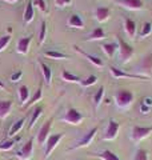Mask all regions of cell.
<instances>
[{"instance_id": "1", "label": "cell", "mask_w": 152, "mask_h": 160, "mask_svg": "<svg viewBox=\"0 0 152 160\" xmlns=\"http://www.w3.org/2000/svg\"><path fill=\"white\" fill-rule=\"evenodd\" d=\"M115 100H116L118 107L127 108L134 102V93L131 92L129 89H119V91L115 93Z\"/></svg>"}, {"instance_id": "2", "label": "cell", "mask_w": 152, "mask_h": 160, "mask_svg": "<svg viewBox=\"0 0 152 160\" xmlns=\"http://www.w3.org/2000/svg\"><path fill=\"white\" fill-rule=\"evenodd\" d=\"M118 44H119V52H120V59H121V63H127L128 60L132 58L134 55V48L129 46L127 42H124L120 36H118Z\"/></svg>"}, {"instance_id": "3", "label": "cell", "mask_w": 152, "mask_h": 160, "mask_svg": "<svg viewBox=\"0 0 152 160\" xmlns=\"http://www.w3.org/2000/svg\"><path fill=\"white\" fill-rule=\"evenodd\" d=\"M152 133V126L151 127H141V126H134L132 127V133H131V139L134 142H140L145 138H148Z\"/></svg>"}, {"instance_id": "4", "label": "cell", "mask_w": 152, "mask_h": 160, "mask_svg": "<svg viewBox=\"0 0 152 160\" xmlns=\"http://www.w3.org/2000/svg\"><path fill=\"white\" fill-rule=\"evenodd\" d=\"M109 72L115 79H120V78H127V79H136V80H148L149 76L148 75H136V73H128V72H123L121 69L116 68V67H109Z\"/></svg>"}, {"instance_id": "5", "label": "cell", "mask_w": 152, "mask_h": 160, "mask_svg": "<svg viewBox=\"0 0 152 160\" xmlns=\"http://www.w3.org/2000/svg\"><path fill=\"white\" fill-rule=\"evenodd\" d=\"M119 129H120V124L116 122V120L111 119L108 122V126H107V129H105L103 140H107V142H109V140H115L116 136H118V133H119Z\"/></svg>"}, {"instance_id": "6", "label": "cell", "mask_w": 152, "mask_h": 160, "mask_svg": "<svg viewBox=\"0 0 152 160\" xmlns=\"http://www.w3.org/2000/svg\"><path fill=\"white\" fill-rule=\"evenodd\" d=\"M83 119H84V116L78 111V109H75V108L67 109V112H65L64 118H63L64 122H67L69 124H73V126H78V124H80L83 122Z\"/></svg>"}, {"instance_id": "7", "label": "cell", "mask_w": 152, "mask_h": 160, "mask_svg": "<svg viewBox=\"0 0 152 160\" xmlns=\"http://www.w3.org/2000/svg\"><path fill=\"white\" fill-rule=\"evenodd\" d=\"M63 138H64V133H56V135H51V136H48V139H47V147H45V152H44V158L45 159H47L51 155V152L56 148L59 142Z\"/></svg>"}, {"instance_id": "8", "label": "cell", "mask_w": 152, "mask_h": 160, "mask_svg": "<svg viewBox=\"0 0 152 160\" xmlns=\"http://www.w3.org/2000/svg\"><path fill=\"white\" fill-rule=\"evenodd\" d=\"M98 133V127H94L91 131H88L87 133L84 135V136L79 140L78 143H76V146L73 147V149H76V148H82V147H87V146H89L91 144V142L94 140V138H95V135Z\"/></svg>"}, {"instance_id": "9", "label": "cell", "mask_w": 152, "mask_h": 160, "mask_svg": "<svg viewBox=\"0 0 152 160\" xmlns=\"http://www.w3.org/2000/svg\"><path fill=\"white\" fill-rule=\"evenodd\" d=\"M73 48H75V51L78 52V53H80L82 56H84L85 59L88 60L89 63H92L95 67H99V68H101L104 66V63H103V60H101L100 58H98V56H94V55H91V53H88V52H85V51H83L80 47H78V46H73Z\"/></svg>"}, {"instance_id": "10", "label": "cell", "mask_w": 152, "mask_h": 160, "mask_svg": "<svg viewBox=\"0 0 152 160\" xmlns=\"http://www.w3.org/2000/svg\"><path fill=\"white\" fill-rule=\"evenodd\" d=\"M32 151H33V139H29L24 146L20 148V151H18L16 156L19 159H23V160H27L32 156Z\"/></svg>"}, {"instance_id": "11", "label": "cell", "mask_w": 152, "mask_h": 160, "mask_svg": "<svg viewBox=\"0 0 152 160\" xmlns=\"http://www.w3.org/2000/svg\"><path fill=\"white\" fill-rule=\"evenodd\" d=\"M51 126H52V120H47L42 128L39 129V133H38V143L40 144V146H43V144L47 142V139H48V133H49V129H51Z\"/></svg>"}, {"instance_id": "12", "label": "cell", "mask_w": 152, "mask_h": 160, "mask_svg": "<svg viewBox=\"0 0 152 160\" xmlns=\"http://www.w3.org/2000/svg\"><path fill=\"white\" fill-rule=\"evenodd\" d=\"M115 3H118L128 9H132V11H139L144 6L143 0H115Z\"/></svg>"}, {"instance_id": "13", "label": "cell", "mask_w": 152, "mask_h": 160, "mask_svg": "<svg viewBox=\"0 0 152 160\" xmlns=\"http://www.w3.org/2000/svg\"><path fill=\"white\" fill-rule=\"evenodd\" d=\"M31 40H32V36L20 38L18 40V44H16V51L22 55L28 53V48H29V44H31Z\"/></svg>"}, {"instance_id": "14", "label": "cell", "mask_w": 152, "mask_h": 160, "mask_svg": "<svg viewBox=\"0 0 152 160\" xmlns=\"http://www.w3.org/2000/svg\"><path fill=\"white\" fill-rule=\"evenodd\" d=\"M124 29L127 35L129 38H135L136 36V32H138V27H136V22H134L132 19H128L127 18L124 20Z\"/></svg>"}, {"instance_id": "15", "label": "cell", "mask_w": 152, "mask_h": 160, "mask_svg": "<svg viewBox=\"0 0 152 160\" xmlns=\"http://www.w3.org/2000/svg\"><path fill=\"white\" fill-rule=\"evenodd\" d=\"M35 18V11H33V3L32 2H28L27 6H25L24 9V15H23V22L25 24H29Z\"/></svg>"}, {"instance_id": "16", "label": "cell", "mask_w": 152, "mask_h": 160, "mask_svg": "<svg viewBox=\"0 0 152 160\" xmlns=\"http://www.w3.org/2000/svg\"><path fill=\"white\" fill-rule=\"evenodd\" d=\"M101 49H103V52L107 55V58H114V55L116 52V49H119V44L116 42H111V43H104L103 46H101Z\"/></svg>"}, {"instance_id": "17", "label": "cell", "mask_w": 152, "mask_h": 160, "mask_svg": "<svg viewBox=\"0 0 152 160\" xmlns=\"http://www.w3.org/2000/svg\"><path fill=\"white\" fill-rule=\"evenodd\" d=\"M67 24H68V27H71V28H79V29L84 28V22H83V19L80 18L79 15H76V13L71 15V16L68 18Z\"/></svg>"}, {"instance_id": "18", "label": "cell", "mask_w": 152, "mask_h": 160, "mask_svg": "<svg viewBox=\"0 0 152 160\" xmlns=\"http://www.w3.org/2000/svg\"><path fill=\"white\" fill-rule=\"evenodd\" d=\"M12 100H0V119L7 118L12 108Z\"/></svg>"}, {"instance_id": "19", "label": "cell", "mask_w": 152, "mask_h": 160, "mask_svg": "<svg viewBox=\"0 0 152 160\" xmlns=\"http://www.w3.org/2000/svg\"><path fill=\"white\" fill-rule=\"evenodd\" d=\"M109 8L107 7H98L96 8V11H95V16H96V20L100 23H103L105 22V20H108L109 18Z\"/></svg>"}, {"instance_id": "20", "label": "cell", "mask_w": 152, "mask_h": 160, "mask_svg": "<svg viewBox=\"0 0 152 160\" xmlns=\"http://www.w3.org/2000/svg\"><path fill=\"white\" fill-rule=\"evenodd\" d=\"M140 71L141 72H145L148 71V76H151L152 75V53L149 55H147V56L141 60V63H140Z\"/></svg>"}, {"instance_id": "21", "label": "cell", "mask_w": 152, "mask_h": 160, "mask_svg": "<svg viewBox=\"0 0 152 160\" xmlns=\"http://www.w3.org/2000/svg\"><path fill=\"white\" fill-rule=\"evenodd\" d=\"M39 64H40V68H42V73H43L45 84H47V86H51V80H52V71H51V68L44 62H39Z\"/></svg>"}, {"instance_id": "22", "label": "cell", "mask_w": 152, "mask_h": 160, "mask_svg": "<svg viewBox=\"0 0 152 160\" xmlns=\"http://www.w3.org/2000/svg\"><path fill=\"white\" fill-rule=\"evenodd\" d=\"M104 38H105L104 29L101 28V27H98V28H95L94 31L88 35L87 40H88V42H91V40H101V39H104Z\"/></svg>"}, {"instance_id": "23", "label": "cell", "mask_w": 152, "mask_h": 160, "mask_svg": "<svg viewBox=\"0 0 152 160\" xmlns=\"http://www.w3.org/2000/svg\"><path fill=\"white\" fill-rule=\"evenodd\" d=\"M96 156L100 158L101 160H121L118 155L112 151H109V149H104L103 152H100L99 155H96Z\"/></svg>"}, {"instance_id": "24", "label": "cell", "mask_w": 152, "mask_h": 160, "mask_svg": "<svg viewBox=\"0 0 152 160\" xmlns=\"http://www.w3.org/2000/svg\"><path fill=\"white\" fill-rule=\"evenodd\" d=\"M24 123H25V119H19L16 123L12 124V127H11V129H9V132H8V136L12 138V136H15L16 133H19V131L23 128Z\"/></svg>"}, {"instance_id": "25", "label": "cell", "mask_w": 152, "mask_h": 160, "mask_svg": "<svg viewBox=\"0 0 152 160\" xmlns=\"http://www.w3.org/2000/svg\"><path fill=\"white\" fill-rule=\"evenodd\" d=\"M62 79L64 80V82H69V83H80L82 82V79H80L79 76L68 72L67 69H64V71L62 72Z\"/></svg>"}, {"instance_id": "26", "label": "cell", "mask_w": 152, "mask_h": 160, "mask_svg": "<svg viewBox=\"0 0 152 160\" xmlns=\"http://www.w3.org/2000/svg\"><path fill=\"white\" fill-rule=\"evenodd\" d=\"M19 98H20V103L22 106H25V102L29 100V91H28V87L27 86H22L19 88Z\"/></svg>"}, {"instance_id": "27", "label": "cell", "mask_w": 152, "mask_h": 160, "mask_svg": "<svg viewBox=\"0 0 152 160\" xmlns=\"http://www.w3.org/2000/svg\"><path fill=\"white\" fill-rule=\"evenodd\" d=\"M44 56H47L49 59H55V60H64V59H68V56L63 52H59V51H45L44 52Z\"/></svg>"}, {"instance_id": "28", "label": "cell", "mask_w": 152, "mask_h": 160, "mask_svg": "<svg viewBox=\"0 0 152 160\" xmlns=\"http://www.w3.org/2000/svg\"><path fill=\"white\" fill-rule=\"evenodd\" d=\"M103 98H104V87H100L96 93L94 95V103H95V107L98 108L100 106V103L103 102Z\"/></svg>"}, {"instance_id": "29", "label": "cell", "mask_w": 152, "mask_h": 160, "mask_svg": "<svg viewBox=\"0 0 152 160\" xmlns=\"http://www.w3.org/2000/svg\"><path fill=\"white\" fill-rule=\"evenodd\" d=\"M42 96H43V93H42V88H38V91L36 92H35V95H33V96L31 98V99H29L28 100V103L27 104H25V108H28V107H31V106H33V104L35 103H36V102H39V100L40 99H42Z\"/></svg>"}, {"instance_id": "30", "label": "cell", "mask_w": 152, "mask_h": 160, "mask_svg": "<svg viewBox=\"0 0 152 160\" xmlns=\"http://www.w3.org/2000/svg\"><path fill=\"white\" fill-rule=\"evenodd\" d=\"M42 111H43V108L42 107H36L33 109V112H32V116H31V120H29V128H32L35 126V123H36V120L39 119V116L42 115Z\"/></svg>"}, {"instance_id": "31", "label": "cell", "mask_w": 152, "mask_h": 160, "mask_svg": "<svg viewBox=\"0 0 152 160\" xmlns=\"http://www.w3.org/2000/svg\"><path fill=\"white\" fill-rule=\"evenodd\" d=\"M45 35H47V23L43 20L42 24H40V31H39V44H43L44 43Z\"/></svg>"}, {"instance_id": "32", "label": "cell", "mask_w": 152, "mask_h": 160, "mask_svg": "<svg viewBox=\"0 0 152 160\" xmlns=\"http://www.w3.org/2000/svg\"><path fill=\"white\" fill-rule=\"evenodd\" d=\"M18 139H9V140H6V142L0 143V151H8V149H11L15 146V143H16Z\"/></svg>"}, {"instance_id": "33", "label": "cell", "mask_w": 152, "mask_h": 160, "mask_svg": "<svg viewBox=\"0 0 152 160\" xmlns=\"http://www.w3.org/2000/svg\"><path fill=\"white\" fill-rule=\"evenodd\" d=\"M134 160H149L148 158V152L145 151L144 148H139L135 153V159Z\"/></svg>"}, {"instance_id": "34", "label": "cell", "mask_w": 152, "mask_h": 160, "mask_svg": "<svg viewBox=\"0 0 152 160\" xmlns=\"http://www.w3.org/2000/svg\"><path fill=\"white\" fill-rule=\"evenodd\" d=\"M96 82H98V78L95 76V75H91V76H88L87 79H84L80 82V84H82L83 87H89V86H92V84H95Z\"/></svg>"}, {"instance_id": "35", "label": "cell", "mask_w": 152, "mask_h": 160, "mask_svg": "<svg viewBox=\"0 0 152 160\" xmlns=\"http://www.w3.org/2000/svg\"><path fill=\"white\" fill-rule=\"evenodd\" d=\"M151 32H152V24L151 23H144L143 28H141V32H140V36L145 38V36H148V35H151Z\"/></svg>"}, {"instance_id": "36", "label": "cell", "mask_w": 152, "mask_h": 160, "mask_svg": "<svg viewBox=\"0 0 152 160\" xmlns=\"http://www.w3.org/2000/svg\"><path fill=\"white\" fill-rule=\"evenodd\" d=\"M9 42H11V36L9 35H4V36L0 38V52L4 51V48H7Z\"/></svg>"}, {"instance_id": "37", "label": "cell", "mask_w": 152, "mask_h": 160, "mask_svg": "<svg viewBox=\"0 0 152 160\" xmlns=\"http://www.w3.org/2000/svg\"><path fill=\"white\" fill-rule=\"evenodd\" d=\"M35 6H36L40 11H42L43 13H47L48 9H47V4H45L44 0H35Z\"/></svg>"}, {"instance_id": "38", "label": "cell", "mask_w": 152, "mask_h": 160, "mask_svg": "<svg viewBox=\"0 0 152 160\" xmlns=\"http://www.w3.org/2000/svg\"><path fill=\"white\" fill-rule=\"evenodd\" d=\"M71 3H72V0H55V4H56V7H59V8L69 6Z\"/></svg>"}, {"instance_id": "39", "label": "cell", "mask_w": 152, "mask_h": 160, "mask_svg": "<svg viewBox=\"0 0 152 160\" xmlns=\"http://www.w3.org/2000/svg\"><path fill=\"white\" fill-rule=\"evenodd\" d=\"M22 76H23V72L22 71H18V72H15L12 76H11V82L12 83H18L20 79H22Z\"/></svg>"}, {"instance_id": "40", "label": "cell", "mask_w": 152, "mask_h": 160, "mask_svg": "<svg viewBox=\"0 0 152 160\" xmlns=\"http://www.w3.org/2000/svg\"><path fill=\"white\" fill-rule=\"evenodd\" d=\"M149 111H151V107L145 106V104H143V103L140 104V112H141V113H144V115H145V113H148Z\"/></svg>"}, {"instance_id": "41", "label": "cell", "mask_w": 152, "mask_h": 160, "mask_svg": "<svg viewBox=\"0 0 152 160\" xmlns=\"http://www.w3.org/2000/svg\"><path fill=\"white\" fill-rule=\"evenodd\" d=\"M141 103L145 104V106H148V107H152V98H144Z\"/></svg>"}, {"instance_id": "42", "label": "cell", "mask_w": 152, "mask_h": 160, "mask_svg": "<svg viewBox=\"0 0 152 160\" xmlns=\"http://www.w3.org/2000/svg\"><path fill=\"white\" fill-rule=\"evenodd\" d=\"M0 89H6V86H4L3 82H0Z\"/></svg>"}, {"instance_id": "43", "label": "cell", "mask_w": 152, "mask_h": 160, "mask_svg": "<svg viewBox=\"0 0 152 160\" xmlns=\"http://www.w3.org/2000/svg\"><path fill=\"white\" fill-rule=\"evenodd\" d=\"M6 2H8V3H15V2H18V0H6Z\"/></svg>"}]
</instances>
